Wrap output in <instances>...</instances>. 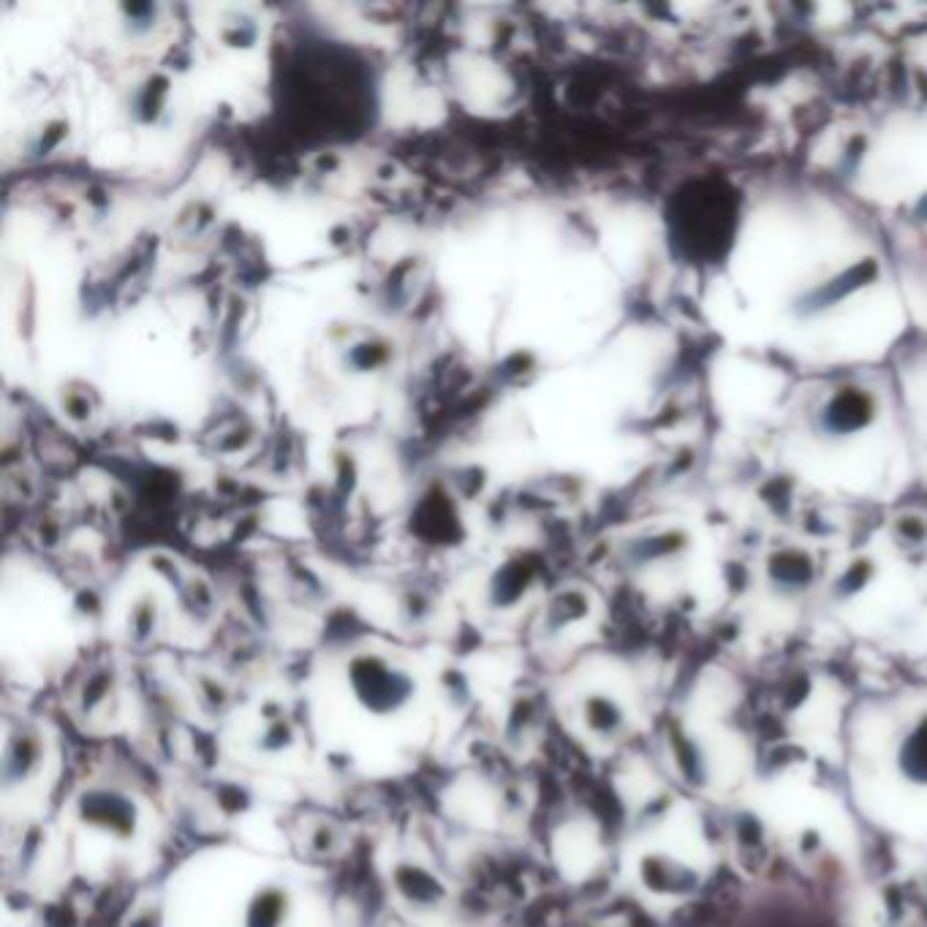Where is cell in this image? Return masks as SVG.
Wrapping results in <instances>:
<instances>
[{"label":"cell","instance_id":"1","mask_svg":"<svg viewBox=\"0 0 927 927\" xmlns=\"http://www.w3.org/2000/svg\"><path fill=\"white\" fill-rule=\"evenodd\" d=\"M346 680L362 710L378 718L406 710L419 694L416 677L381 653H357L346 664Z\"/></svg>","mask_w":927,"mask_h":927},{"label":"cell","instance_id":"2","mask_svg":"<svg viewBox=\"0 0 927 927\" xmlns=\"http://www.w3.org/2000/svg\"><path fill=\"white\" fill-rule=\"evenodd\" d=\"M74 813L79 824L90 830L104 832L115 841H134L139 835V805L131 794L120 792L115 786H87L74 800Z\"/></svg>","mask_w":927,"mask_h":927},{"label":"cell","instance_id":"3","mask_svg":"<svg viewBox=\"0 0 927 927\" xmlns=\"http://www.w3.org/2000/svg\"><path fill=\"white\" fill-rule=\"evenodd\" d=\"M47 762V740L44 734L30 724L14 726L3 745V762H0V778L6 789L25 786Z\"/></svg>","mask_w":927,"mask_h":927},{"label":"cell","instance_id":"4","mask_svg":"<svg viewBox=\"0 0 927 927\" xmlns=\"http://www.w3.org/2000/svg\"><path fill=\"white\" fill-rule=\"evenodd\" d=\"M392 887L397 898L414 911H438L449 898L444 879L419 862L403 860L392 868Z\"/></svg>","mask_w":927,"mask_h":927},{"label":"cell","instance_id":"5","mask_svg":"<svg viewBox=\"0 0 927 927\" xmlns=\"http://www.w3.org/2000/svg\"><path fill=\"white\" fill-rule=\"evenodd\" d=\"M639 879L653 895H669V898L672 895H688L699 884V876L694 870L669 860V857H658V854H650L639 862Z\"/></svg>","mask_w":927,"mask_h":927},{"label":"cell","instance_id":"6","mask_svg":"<svg viewBox=\"0 0 927 927\" xmlns=\"http://www.w3.org/2000/svg\"><path fill=\"white\" fill-rule=\"evenodd\" d=\"M291 917V892L283 884H264L251 895L242 927H286Z\"/></svg>","mask_w":927,"mask_h":927},{"label":"cell","instance_id":"7","mask_svg":"<svg viewBox=\"0 0 927 927\" xmlns=\"http://www.w3.org/2000/svg\"><path fill=\"white\" fill-rule=\"evenodd\" d=\"M582 721L590 734H596L601 740H612L623 732L626 726V713L620 702H615L607 694H588L582 702Z\"/></svg>","mask_w":927,"mask_h":927},{"label":"cell","instance_id":"8","mask_svg":"<svg viewBox=\"0 0 927 927\" xmlns=\"http://www.w3.org/2000/svg\"><path fill=\"white\" fill-rule=\"evenodd\" d=\"M117 688V669L112 664H101L90 675L79 683L77 691V713L82 718H93V715L107 705Z\"/></svg>","mask_w":927,"mask_h":927},{"label":"cell","instance_id":"9","mask_svg":"<svg viewBox=\"0 0 927 927\" xmlns=\"http://www.w3.org/2000/svg\"><path fill=\"white\" fill-rule=\"evenodd\" d=\"M898 767L908 781L927 786V715L908 732V737L900 745Z\"/></svg>","mask_w":927,"mask_h":927},{"label":"cell","instance_id":"10","mask_svg":"<svg viewBox=\"0 0 927 927\" xmlns=\"http://www.w3.org/2000/svg\"><path fill=\"white\" fill-rule=\"evenodd\" d=\"M672 751H675L677 767H680L683 781H686L688 786H694V789H702L707 781V767L702 751L688 740L686 734L680 732L672 734Z\"/></svg>","mask_w":927,"mask_h":927},{"label":"cell","instance_id":"11","mask_svg":"<svg viewBox=\"0 0 927 927\" xmlns=\"http://www.w3.org/2000/svg\"><path fill=\"white\" fill-rule=\"evenodd\" d=\"M770 577L783 588H805L813 577V563L800 552H786L770 561Z\"/></svg>","mask_w":927,"mask_h":927},{"label":"cell","instance_id":"12","mask_svg":"<svg viewBox=\"0 0 927 927\" xmlns=\"http://www.w3.org/2000/svg\"><path fill=\"white\" fill-rule=\"evenodd\" d=\"M588 599L577 593V590H569V593H561L558 599L552 601L550 612H547V628L550 631H561V628L571 626V623H577L588 615Z\"/></svg>","mask_w":927,"mask_h":927},{"label":"cell","instance_id":"13","mask_svg":"<svg viewBox=\"0 0 927 927\" xmlns=\"http://www.w3.org/2000/svg\"><path fill=\"white\" fill-rule=\"evenodd\" d=\"M158 634V607L153 599H142L128 618V642L134 647H147Z\"/></svg>","mask_w":927,"mask_h":927},{"label":"cell","instance_id":"14","mask_svg":"<svg viewBox=\"0 0 927 927\" xmlns=\"http://www.w3.org/2000/svg\"><path fill=\"white\" fill-rule=\"evenodd\" d=\"M194 686H196V694H199V702H202V707L207 710V713L221 715L229 710V705H232V691H229V686L223 683L221 677L196 675Z\"/></svg>","mask_w":927,"mask_h":927},{"label":"cell","instance_id":"15","mask_svg":"<svg viewBox=\"0 0 927 927\" xmlns=\"http://www.w3.org/2000/svg\"><path fill=\"white\" fill-rule=\"evenodd\" d=\"M294 743H297V726L291 724L289 718H281V721H272V724L264 726V732L256 740V748L261 754H283V751L294 748Z\"/></svg>","mask_w":927,"mask_h":927},{"label":"cell","instance_id":"16","mask_svg":"<svg viewBox=\"0 0 927 927\" xmlns=\"http://www.w3.org/2000/svg\"><path fill=\"white\" fill-rule=\"evenodd\" d=\"M340 846V832L335 824L319 821L308 835V851L313 857H332Z\"/></svg>","mask_w":927,"mask_h":927},{"label":"cell","instance_id":"17","mask_svg":"<svg viewBox=\"0 0 927 927\" xmlns=\"http://www.w3.org/2000/svg\"><path fill=\"white\" fill-rule=\"evenodd\" d=\"M218 805L223 808V813L237 816V813L251 808V794H248V789H242V786H223L221 792H218Z\"/></svg>","mask_w":927,"mask_h":927},{"label":"cell","instance_id":"18","mask_svg":"<svg viewBox=\"0 0 927 927\" xmlns=\"http://www.w3.org/2000/svg\"><path fill=\"white\" fill-rule=\"evenodd\" d=\"M531 718H533L531 702L517 699L512 710H509V718H506V734H509V740H512L514 734L525 732V729L531 726Z\"/></svg>","mask_w":927,"mask_h":927},{"label":"cell","instance_id":"19","mask_svg":"<svg viewBox=\"0 0 927 927\" xmlns=\"http://www.w3.org/2000/svg\"><path fill=\"white\" fill-rule=\"evenodd\" d=\"M870 574H873V566H870V563H865V561L854 563V566L849 569V574H846V577L841 580V585H838V588H841V593L851 596V593H857L860 588H865V582L870 580Z\"/></svg>","mask_w":927,"mask_h":927},{"label":"cell","instance_id":"20","mask_svg":"<svg viewBox=\"0 0 927 927\" xmlns=\"http://www.w3.org/2000/svg\"><path fill=\"white\" fill-rule=\"evenodd\" d=\"M501 808H503V813H506V816H517V813H520L522 808H525V792H522L520 786H514V783L503 786V789H501Z\"/></svg>","mask_w":927,"mask_h":927},{"label":"cell","instance_id":"21","mask_svg":"<svg viewBox=\"0 0 927 927\" xmlns=\"http://www.w3.org/2000/svg\"><path fill=\"white\" fill-rule=\"evenodd\" d=\"M821 849V832L819 830H805L800 838V851L805 857H813Z\"/></svg>","mask_w":927,"mask_h":927},{"label":"cell","instance_id":"22","mask_svg":"<svg viewBox=\"0 0 927 927\" xmlns=\"http://www.w3.org/2000/svg\"><path fill=\"white\" fill-rule=\"evenodd\" d=\"M808 694H811V688H808V680H802V683H792V686H789V691H786V707L792 710V707L800 705L802 699H805Z\"/></svg>","mask_w":927,"mask_h":927},{"label":"cell","instance_id":"23","mask_svg":"<svg viewBox=\"0 0 927 927\" xmlns=\"http://www.w3.org/2000/svg\"><path fill=\"white\" fill-rule=\"evenodd\" d=\"M669 805H672V800H669V797H656V800L650 802V805H647L645 811H642V819H645V821L661 819V816L667 813Z\"/></svg>","mask_w":927,"mask_h":927},{"label":"cell","instance_id":"24","mask_svg":"<svg viewBox=\"0 0 927 927\" xmlns=\"http://www.w3.org/2000/svg\"><path fill=\"white\" fill-rule=\"evenodd\" d=\"M259 715L267 721V724H272V721H281V718H286V710H283V705H278V702H264V705L259 707Z\"/></svg>","mask_w":927,"mask_h":927},{"label":"cell","instance_id":"25","mask_svg":"<svg viewBox=\"0 0 927 927\" xmlns=\"http://www.w3.org/2000/svg\"><path fill=\"white\" fill-rule=\"evenodd\" d=\"M155 925H158V919H155L153 914H145V917L134 919L128 927H155Z\"/></svg>","mask_w":927,"mask_h":927}]
</instances>
